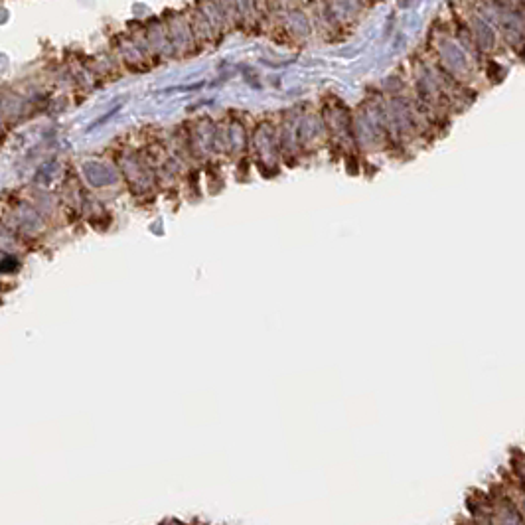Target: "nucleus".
Masks as SVG:
<instances>
[{
	"instance_id": "nucleus-1",
	"label": "nucleus",
	"mask_w": 525,
	"mask_h": 525,
	"mask_svg": "<svg viewBox=\"0 0 525 525\" xmlns=\"http://www.w3.org/2000/svg\"><path fill=\"white\" fill-rule=\"evenodd\" d=\"M498 484L503 490V494L507 496V500L517 507V511L523 515L525 519V488L517 482V478L511 474V470L507 466L500 468L498 472Z\"/></svg>"
},
{
	"instance_id": "nucleus-2",
	"label": "nucleus",
	"mask_w": 525,
	"mask_h": 525,
	"mask_svg": "<svg viewBox=\"0 0 525 525\" xmlns=\"http://www.w3.org/2000/svg\"><path fill=\"white\" fill-rule=\"evenodd\" d=\"M474 36H476V42L480 44L482 49L490 51L494 49V42H496V36H494V30H492V24L484 18H476V24H474Z\"/></svg>"
},
{
	"instance_id": "nucleus-3",
	"label": "nucleus",
	"mask_w": 525,
	"mask_h": 525,
	"mask_svg": "<svg viewBox=\"0 0 525 525\" xmlns=\"http://www.w3.org/2000/svg\"><path fill=\"white\" fill-rule=\"evenodd\" d=\"M488 77H490V81H492V77H494V83H502L503 77H505V68H503L502 64H498V62H488Z\"/></svg>"
},
{
	"instance_id": "nucleus-4",
	"label": "nucleus",
	"mask_w": 525,
	"mask_h": 525,
	"mask_svg": "<svg viewBox=\"0 0 525 525\" xmlns=\"http://www.w3.org/2000/svg\"><path fill=\"white\" fill-rule=\"evenodd\" d=\"M517 53H519V60H521V62L525 64V42L521 44V47H519V51H517Z\"/></svg>"
}]
</instances>
